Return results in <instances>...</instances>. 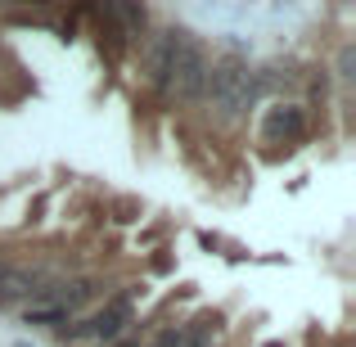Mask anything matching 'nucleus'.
Wrapping results in <instances>:
<instances>
[{"label":"nucleus","instance_id":"1","mask_svg":"<svg viewBox=\"0 0 356 347\" xmlns=\"http://www.w3.org/2000/svg\"><path fill=\"white\" fill-rule=\"evenodd\" d=\"M203 90L212 95V108H217L221 122H235L243 108L252 104V95H257V77H252V68L235 54H226V59H217L208 68V81H203Z\"/></svg>","mask_w":356,"mask_h":347},{"label":"nucleus","instance_id":"2","mask_svg":"<svg viewBox=\"0 0 356 347\" xmlns=\"http://www.w3.org/2000/svg\"><path fill=\"white\" fill-rule=\"evenodd\" d=\"M203 81H208V59H203L199 41H190V36H176V54H172V72H167V90H172L176 99H199L203 95Z\"/></svg>","mask_w":356,"mask_h":347},{"label":"nucleus","instance_id":"3","mask_svg":"<svg viewBox=\"0 0 356 347\" xmlns=\"http://www.w3.org/2000/svg\"><path fill=\"white\" fill-rule=\"evenodd\" d=\"M131 316H136V307H131V298H108L104 307H99L90 321L81 325H63V339H99V343H113L122 339V330L131 325Z\"/></svg>","mask_w":356,"mask_h":347},{"label":"nucleus","instance_id":"4","mask_svg":"<svg viewBox=\"0 0 356 347\" xmlns=\"http://www.w3.org/2000/svg\"><path fill=\"white\" fill-rule=\"evenodd\" d=\"M41 289H45V275L41 271H27V266H0V307H14V302H23V298H41Z\"/></svg>","mask_w":356,"mask_h":347},{"label":"nucleus","instance_id":"5","mask_svg":"<svg viewBox=\"0 0 356 347\" xmlns=\"http://www.w3.org/2000/svg\"><path fill=\"white\" fill-rule=\"evenodd\" d=\"M176 36L181 32H158L145 50V68H149V81L158 90H167V72H172V54H176Z\"/></svg>","mask_w":356,"mask_h":347},{"label":"nucleus","instance_id":"6","mask_svg":"<svg viewBox=\"0 0 356 347\" xmlns=\"http://www.w3.org/2000/svg\"><path fill=\"white\" fill-rule=\"evenodd\" d=\"M217 330H221L217 316H194L190 325H176V347H212Z\"/></svg>","mask_w":356,"mask_h":347},{"label":"nucleus","instance_id":"7","mask_svg":"<svg viewBox=\"0 0 356 347\" xmlns=\"http://www.w3.org/2000/svg\"><path fill=\"white\" fill-rule=\"evenodd\" d=\"M266 136L302 140V113H298V108H275V113L266 118Z\"/></svg>","mask_w":356,"mask_h":347},{"label":"nucleus","instance_id":"8","mask_svg":"<svg viewBox=\"0 0 356 347\" xmlns=\"http://www.w3.org/2000/svg\"><path fill=\"white\" fill-rule=\"evenodd\" d=\"M27 325H50V330H63V325H68V312H59L54 302H32V307H27Z\"/></svg>","mask_w":356,"mask_h":347},{"label":"nucleus","instance_id":"9","mask_svg":"<svg viewBox=\"0 0 356 347\" xmlns=\"http://www.w3.org/2000/svg\"><path fill=\"white\" fill-rule=\"evenodd\" d=\"M118 18L127 23V32H140V27H145V9H136V5H122Z\"/></svg>","mask_w":356,"mask_h":347},{"label":"nucleus","instance_id":"10","mask_svg":"<svg viewBox=\"0 0 356 347\" xmlns=\"http://www.w3.org/2000/svg\"><path fill=\"white\" fill-rule=\"evenodd\" d=\"M149 347H176V330H163V334H158V339L149 343Z\"/></svg>","mask_w":356,"mask_h":347},{"label":"nucleus","instance_id":"11","mask_svg":"<svg viewBox=\"0 0 356 347\" xmlns=\"http://www.w3.org/2000/svg\"><path fill=\"white\" fill-rule=\"evenodd\" d=\"M104 347H140L136 339H113V343H104Z\"/></svg>","mask_w":356,"mask_h":347},{"label":"nucleus","instance_id":"12","mask_svg":"<svg viewBox=\"0 0 356 347\" xmlns=\"http://www.w3.org/2000/svg\"><path fill=\"white\" fill-rule=\"evenodd\" d=\"M266 347H284V343H266Z\"/></svg>","mask_w":356,"mask_h":347},{"label":"nucleus","instance_id":"13","mask_svg":"<svg viewBox=\"0 0 356 347\" xmlns=\"http://www.w3.org/2000/svg\"><path fill=\"white\" fill-rule=\"evenodd\" d=\"M18 347H27V343H18Z\"/></svg>","mask_w":356,"mask_h":347},{"label":"nucleus","instance_id":"14","mask_svg":"<svg viewBox=\"0 0 356 347\" xmlns=\"http://www.w3.org/2000/svg\"><path fill=\"white\" fill-rule=\"evenodd\" d=\"M0 266H5V261H0Z\"/></svg>","mask_w":356,"mask_h":347}]
</instances>
